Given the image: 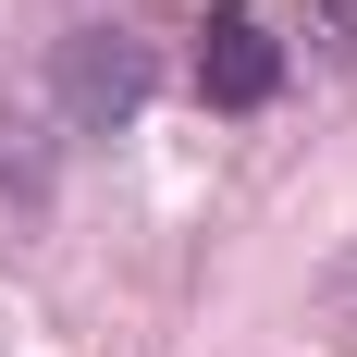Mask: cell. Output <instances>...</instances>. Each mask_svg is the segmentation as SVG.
Instances as JSON below:
<instances>
[{
  "label": "cell",
  "instance_id": "cell-4",
  "mask_svg": "<svg viewBox=\"0 0 357 357\" xmlns=\"http://www.w3.org/2000/svg\"><path fill=\"white\" fill-rule=\"evenodd\" d=\"M321 321H333V333H357V247L321 271Z\"/></svg>",
  "mask_w": 357,
  "mask_h": 357
},
{
  "label": "cell",
  "instance_id": "cell-2",
  "mask_svg": "<svg viewBox=\"0 0 357 357\" xmlns=\"http://www.w3.org/2000/svg\"><path fill=\"white\" fill-rule=\"evenodd\" d=\"M271 86H284V37L259 25L247 0H210L197 13V99L210 111H259Z\"/></svg>",
  "mask_w": 357,
  "mask_h": 357
},
{
  "label": "cell",
  "instance_id": "cell-3",
  "mask_svg": "<svg viewBox=\"0 0 357 357\" xmlns=\"http://www.w3.org/2000/svg\"><path fill=\"white\" fill-rule=\"evenodd\" d=\"M308 50L321 62H357V0H308Z\"/></svg>",
  "mask_w": 357,
  "mask_h": 357
},
{
  "label": "cell",
  "instance_id": "cell-1",
  "mask_svg": "<svg viewBox=\"0 0 357 357\" xmlns=\"http://www.w3.org/2000/svg\"><path fill=\"white\" fill-rule=\"evenodd\" d=\"M50 74H62V111H74V123H86V136H111V123H136V111H148L160 50H148L136 25H74Z\"/></svg>",
  "mask_w": 357,
  "mask_h": 357
}]
</instances>
